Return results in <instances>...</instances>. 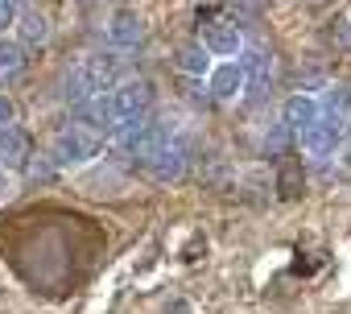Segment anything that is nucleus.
<instances>
[{
    "label": "nucleus",
    "mask_w": 351,
    "mask_h": 314,
    "mask_svg": "<svg viewBox=\"0 0 351 314\" xmlns=\"http://www.w3.org/2000/svg\"><path fill=\"white\" fill-rule=\"evenodd\" d=\"M0 124H13V99L0 95Z\"/></svg>",
    "instance_id": "17"
},
{
    "label": "nucleus",
    "mask_w": 351,
    "mask_h": 314,
    "mask_svg": "<svg viewBox=\"0 0 351 314\" xmlns=\"http://www.w3.org/2000/svg\"><path fill=\"white\" fill-rule=\"evenodd\" d=\"M318 116H322V104H318L314 95H306V91L289 95V99H285V108H281V124H285L289 132H298V136H302Z\"/></svg>",
    "instance_id": "8"
},
{
    "label": "nucleus",
    "mask_w": 351,
    "mask_h": 314,
    "mask_svg": "<svg viewBox=\"0 0 351 314\" xmlns=\"http://www.w3.org/2000/svg\"><path fill=\"white\" fill-rule=\"evenodd\" d=\"M25 71V50L17 42H0V79H17Z\"/></svg>",
    "instance_id": "13"
},
{
    "label": "nucleus",
    "mask_w": 351,
    "mask_h": 314,
    "mask_svg": "<svg viewBox=\"0 0 351 314\" xmlns=\"http://www.w3.org/2000/svg\"><path fill=\"white\" fill-rule=\"evenodd\" d=\"M141 38H145V21H141L136 13H128V9L112 13V21H108V42H112V50H132V46H141Z\"/></svg>",
    "instance_id": "9"
},
{
    "label": "nucleus",
    "mask_w": 351,
    "mask_h": 314,
    "mask_svg": "<svg viewBox=\"0 0 351 314\" xmlns=\"http://www.w3.org/2000/svg\"><path fill=\"white\" fill-rule=\"evenodd\" d=\"M244 87H248V75H244V62H240V58H223V62H215V67L207 71V91H211L215 99H223V104L240 99Z\"/></svg>",
    "instance_id": "5"
},
{
    "label": "nucleus",
    "mask_w": 351,
    "mask_h": 314,
    "mask_svg": "<svg viewBox=\"0 0 351 314\" xmlns=\"http://www.w3.org/2000/svg\"><path fill=\"white\" fill-rule=\"evenodd\" d=\"M46 34H50V25H46V13H38V9H25V13H21V38H25V42H46Z\"/></svg>",
    "instance_id": "15"
},
{
    "label": "nucleus",
    "mask_w": 351,
    "mask_h": 314,
    "mask_svg": "<svg viewBox=\"0 0 351 314\" xmlns=\"http://www.w3.org/2000/svg\"><path fill=\"white\" fill-rule=\"evenodd\" d=\"M165 314H195V310H191V302H182V298H173V302L165 306Z\"/></svg>",
    "instance_id": "18"
},
{
    "label": "nucleus",
    "mask_w": 351,
    "mask_h": 314,
    "mask_svg": "<svg viewBox=\"0 0 351 314\" xmlns=\"http://www.w3.org/2000/svg\"><path fill=\"white\" fill-rule=\"evenodd\" d=\"M108 104H112V116H116V128L132 124V120H145L149 104H153V83L149 79H128V83H116L108 91Z\"/></svg>",
    "instance_id": "2"
},
{
    "label": "nucleus",
    "mask_w": 351,
    "mask_h": 314,
    "mask_svg": "<svg viewBox=\"0 0 351 314\" xmlns=\"http://www.w3.org/2000/svg\"><path fill=\"white\" fill-rule=\"evenodd\" d=\"M91 153H95V132H87V128H79V124L62 128V132L54 136V149H50V157H54L58 166H79V162H87Z\"/></svg>",
    "instance_id": "4"
},
{
    "label": "nucleus",
    "mask_w": 351,
    "mask_h": 314,
    "mask_svg": "<svg viewBox=\"0 0 351 314\" xmlns=\"http://www.w3.org/2000/svg\"><path fill=\"white\" fill-rule=\"evenodd\" d=\"M25 157V136L13 124H0V166H17Z\"/></svg>",
    "instance_id": "12"
},
{
    "label": "nucleus",
    "mask_w": 351,
    "mask_h": 314,
    "mask_svg": "<svg viewBox=\"0 0 351 314\" xmlns=\"http://www.w3.org/2000/svg\"><path fill=\"white\" fill-rule=\"evenodd\" d=\"M13 21V0H0V25Z\"/></svg>",
    "instance_id": "21"
},
{
    "label": "nucleus",
    "mask_w": 351,
    "mask_h": 314,
    "mask_svg": "<svg viewBox=\"0 0 351 314\" xmlns=\"http://www.w3.org/2000/svg\"><path fill=\"white\" fill-rule=\"evenodd\" d=\"M339 170H343V174H351V141L339 149Z\"/></svg>",
    "instance_id": "19"
},
{
    "label": "nucleus",
    "mask_w": 351,
    "mask_h": 314,
    "mask_svg": "<svg viewBox=\"0 0 351 314\" xmlns=\"http://www.w3.org/2000/svg\"><path fill=\"white\" fill-rule=\"evenodd\" d=\"M178 71L199 75V79L211 71V54L203 50V42H186V46H178Z\"/></svg>",
    "instance_id": "10"
},
{
    "label": "nucleus",
    "mask_w": 351,
    "mask_h": 314,
    "mask_svg": "<svg viewBox=\"0 0 351 314\" xmlns=\"http://www.w3.org/2000/svg\"><path fill=\"white\" fill-rule=\"evenodd\" d=\"M116 75H120V58H116V54H91V58H83V62L66 75V99L87 104V99L112 91V87H116Z\"/></svg>",
    "instance_id": "1"
},
{
    "label": "nucleus",
    "mask_w": 351,
    "mask_h": 314,
    "mask_svg": "<svg viewBox=\"0 0 351 314\" xmlns=\"http://www.w3.org/2000/svg\"><path fill=\"white\" fill-rule=\"evenodd\" d=\"M240 62H244V75H248L252 87H265V83H269V75H273V54H269V50L256 46V50H248Z\"/></svg>",
    "instance_id": "11"
},
{
    "label": "nucleus",
    "mask_w": 351,
    "mask_h": 314,
    "mask_svg": "<svg viewBox=\"0 0 351 314\" xmlns=\"http://www.w3.org/2000/svg\"><path fill=\"white\" fill-rule=\"evenodd\" d=\"M203 50L211 58H240L244 54V38L236 25H223V21H211L203 25Z\"/></svg>",
    "instance_id": "7"
},
{
    "label": "nucleus",
    "mask_w": 351,
    "mask_h": 314,
    "mask_svg": "<svg viewBox=\"0 0 351 314\" xmlns=\"http://www.w3.org/2000/svg\"><path fill=\"white\" fill-rule=\"evenodd\" d=\"M13 195V178L5 174V166H0V199H9Z\"/></svg>",
    "instance_id": "20"
},
{
    "label": "nucleus",
    "mask_w": 351,
    "mask_h": 314,
    "mask_svg": "<svg viewBox=\"0 0 351 314\" xmlns=\"http://www.w3.org/2000/svg\"><path fill=\"white\" fill-rule=\"evenodd\" d=\"M343 141H347V116H335V112H322V116L302 132V149L314 153V157L335 153Z\"/></svg>",
    "instance_id": "3"
},
{
    "label": "nucleus",
    "mask_w": 351,
    "mask_h": 314,
    "mask_svg": "<svg viewBox=\"0 0 351 314\" xmlns=\"http://www.w3.org/2000/svg\"><path fill=\"white\" fill-rule=\"evenodd\" d=\"M186 162H191V141L169 132V136H165V145L157 149V157H153L149 166H153V174L165 182V178H178V174L186 170Z\"/></svg>",
    "instance_id": "6"
},
{
    "label": "nucleus",
    "mask_w": 351,
    "mask_h": 314,
    "mask_svg": "<svg viewBox=\"0 0 351 314\" xmlns=\"http://www.w3.org/2000/svg\"><path fill=\"white\" fill-rule=\"evenodd\" d=\"M326 42H330L335 50L351 54V21H347V17H335V21L326 25Z\"/></svg>",
    "instance_id": "16"
},
{
    "label": "nucleus",
    "mask_w": 351,
    "mask_h": 314,
    "mask_svg": "<svg viewBox=\"0 0 351 314\" xmlns=\"http://www.w3.org/2000/svg\"><path fill=\"white\" fill-rule=\"evenodd\" d=\"M322 112H335V116H351V83H335V87H326Z\"/></svg>",
    "instance_id": "14"
},
{
    "label": "nucleus",
    "mask_w": 351,
    "mask_h": 314,
    "mask_svg": "<svg viewBox=\"0 0 351 314\" xmlns=\"http://www.w3.org/2000/svg\"><path fill=\"white\" fill-rule=\"evenodd\" d=\"M314 5H322V0H314Z\"/></svg>",
    "instance_id": "22"
}]
</instances>
